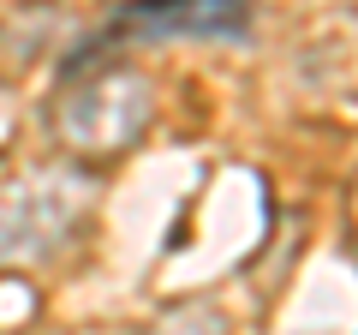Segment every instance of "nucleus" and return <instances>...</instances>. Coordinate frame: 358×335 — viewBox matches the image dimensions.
Returning <instances> with one entry per match:
<instances>
[{
	"label": "nucleus",
	"instance_id": "f257e3e1",
	"mask_svg": "<svg viewBox=\"0 0 358 335\" xmlns=\"http://www.w3.org/2000/svg\"><path fill=\"white\" fill-rule=\"evenodd\" d=\"M84 204H90V180L66 174V168H48V174H30V180L6 186L0 192V264L48 258L78 228Z\"/></svg>",
	"mask_w": 358,
	"mask_h": 335
},
{
	"label": "nucleus",
	"instance_id": "20e7f679",
	"mask_svg": "<svg viewBox=\"0 0 358 335\" xmlns=\"http://www.w3.org/2000/svg\"><path fill=\"white\" fill-rule=\"evenodd\" d=\"M155 335H221V323L209 317V311H179V317L155 323Z\"/></svg>",
	"mask_w": 358,
	"mask_h": 335
},
{
	"label": "nucleus",
	"instance_id": "f03ea898",
	"mask_svg": "<svg viewBox=\"0 0 358 335\" xmlns=\"http://www.w3.org/2000/svg\"><path fill=\"white\" fill-rule=\"evenodd\" d=\"M150 126V84L138 72H96L60 102V138L84 156H114Z\"/></svg>",
	"mask_w": 358,
	"mask_h": 335
},
{
	"label": "nucleus",
	"instance_id": "7ed1b4c3",
	"mask_svg": "<svg viewBox=\"0 0 358 335\" xmlns=\"http://www.w3.org/2000/svg\"><path fill=\"white\" fill-rule=\"evenodd\" d=\"M251 30V13L245 0H138L108 25V42L114 36H197V42H239Z\"/></svg>",
	"mask_w": 358,
	"mask_h": 335
}]
</instances>
